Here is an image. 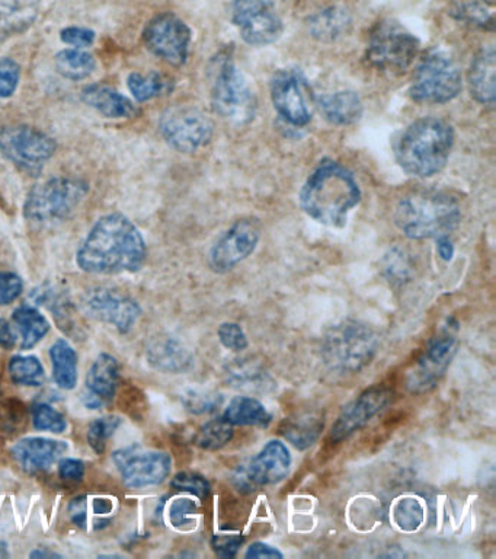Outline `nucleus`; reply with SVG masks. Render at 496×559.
I'll use <instances>...</instances> for the list:
<instances>
[{"label": "nucleus", "mask_w": 496, "mask_h": 559, "mask_svg": "<svg viewBox=\"0 0 496 559\" xmlns=\"http://www.w3.org/2000/svg\"><path fill=\"white\" fill-rule=\"evenodd\" d=\"M146 257L142 231L124 214L111 213L95 223L77 249L76 262L89 274L137 273Z\"/></svg>", "instance_id": "f257e3e1"}, {"label": "nucleus", "mask_w": 496, "mask_h": 559, "mask_svg": "<svg viewBox=\"0 0 496 559\" xmlns=\"http://www.w3.org/2000/svg\"><path fill=\"white\" fill-rule=\"evenodd\" d=\"M303 212L320 225L343 227L361 201L359 182L347 166L325 159L313 169L300 191Z\"/></svg>", "instance_id": "f03ea898"}, {"label": "nucleus", "mask_w": 496, "mask_h": 559, "mask_svg": "<svg viewBox=\"0 0 496 559\" xmlns=\"http://www.w3.org/2000/svg\"><path fill=\"white\" fill-rule=\"evenodd\" d=\"M455 139L450 122L437 117L420 118L396 142V160L411 177H434L446 168Z\"/></svg>", "instance_id": "7ed1b4c3"}, {"label": "nucleus", "mask_w": 496, "mask_h": 559, "mask_svg": "<svg viewBox=\"0 0 496 559\" xmlns=\"http://www.w3.org/2000/svg\"><path fill=\"white\" fill-rule=\"evenodd\" d=\"M394 218L409 239H438L459 227L461 210L455 197L446 192L415 191L399 201Z\"/></svg>", "instance_id": "20e7f679"}, {"label": "nucleus", "mask_w": 496, "mask_h": 559, "mask_svg": "<svg viewBox=\"0 0 496 559\" xmlns=\"http://www.w3.org/2000/svg\"><path fill=\"white\" fill-rule=\"evenodd\" d=\"M380 341L373 328L355 319H343L325 332L322 360L337 374L360 373L373 361Z\"/></svg>", "instance_id": "39448f33"}, {"label": "nucleus", "mask_w": 496, "mask_h": 559, "mask_svg": "<svg viewBox=\"0 0 496 559\" xmlns=\"http://www.w3.org/2000/svg\"><path fill=\"white\" fill-rule=\"evenodd\" d=\"M211 105L221 120L233 126L250 124L256 116L258 103L254 91L228 56L216 66L211 83Z\"/></svg>", "instance_id": "423d86ee"}, {"label": "nucleus", "mask_w": 496, "mask_h": 559, "mask_svg": "<svg viewBox=\"0 0 496 559\" xmlns=\"http://www.w3.org/2000/svg\"><path fill=\"white\" fill-rule=\"evenodd\" d=\"M420 52V39L399 22H377L368 35L367 59L378 72L400 74L407 72Z\"/></svg>", "instance_id": "0eeeda50"}, {"label": "nucleus", "mask_w": 496, "mask_h": 559, "mask_svg": "<svg viewBox=\"0 0 496 559\" xmlns=\"http://www.w3.org/2000/svg\"><path fill=\"white\" fill-rule=\"evenodd\" d=\"M88 192V183L75 178H51L28 192L24 216L29 222L58 223L71 217Z\"/></svg>", "instance_id": "6e6552de"}, {"label": "nucleus", "mask_w": 496, "mask_h": 559, "mask_svg": "<svg viewBox=\"0 0 496 559\" xmlns=\"http://www.w3.org/2000/svg\"><path fill=\"white\" fill-rule=\"evenodd\" d=\"M463 87L459 64L447 52H426L413 76L409 95L418 104L443 105L456 99Z\"/></svg>", "instance_id": "1a4fd4ad"}, {"label": "nucleus", "mask_w": 496, "mask_h": 559, "mask_svg": "<svg viewBox=\"0 0 496 559\" xmlns=\"http://www.w3.org/2000/svg\"><path fill=\"white\" fill-rule=\"evenodd\" d=\"M55 139L29 126L0 127V155L29 177H38L55 156Z\"/></svg>", "instance_id": "9d476101"}, {"label": "nucleus", "mask_w": 496, "mask_h": 559, "mask_svg": "<svg viewBox=\"0 0 496 559\" xmlns=\"http://www.w3.org/2000/svg\"><path fill=\"white\" fill-rule=\"evenodd\" d=\"M459 340L456 328L447 325L433 336L404 374V386L413 395H421L437 388L455 358Z\"/></svg>", "instance_id": "9b49d317"}, {"label": "nucleus", "mask_w": 496, "mask_h": 559, "mask_svg": "<svg viewBox=\"0 0 496 559\" xmlns=\"http://www.w3.org/2000/svg\"><path fill=\"white\" fill-rule=\"evenodd\" d=\"M160 134L165 142L181 153H194L211 142L215 126L202 109L176 105L160 116Z\"/></svg>", "instance_id": "f8f14e48"}, {"label": "nucleus", "mask_w": 496, "mask_h": 559, "mask_svg": "<svg viewBox=\"0 0 496 559\" xmlns=\"http://www.w3.org/2000/svg\"><path fill=\"white\" fill-rule=\"evenodd\" d=\"M290 450L280 440H269L250 462L243 463L233 472L232 483L238 491L251 493L264 485L281 483L289 475Z\"/></svg>", "instance_id": "ddd939ff"}, {"label": "nucleus", "mask_w": 496, "mask_h": 559, "mask_svg": "<svg viewBox=\"0 0 496 559\" xmlns=\"http://www.w3.org/2000/svg\"><path fill=\"white\" fill-rule=\"evenodd\" d=\"M232 22L243 41L254 47L276 43L285 29L274 0H233Z\"/></svg>", "instance_id": "4468645a"}, {"label": "nucleus", "mask_w": 496, "mask_h": 559, "mask_svg": "<svg viewBox=\"0 0 496 559\" xmlns=\"http://www.w3.org/2000/svg\"><path fill=\"white\" fill-rule=\"evenodd\" d=\"M112 462L129 488L155 487L162 484L172 469V459L168 453L145 450L138 444L117 450Z\"/></svg>", "instance_id": "2eb2a0df"}, {"label": "nucleus", "mask_w": 496, "mask_h": 559, "mask_svg": "<svg viewBox=\"0 0 496 559\" xmlns=\"http://www.w3.org/2000/svg\"><path fill=\"white\" fill-rule=\"evenodd\" d=\"M269 94L274 109L290 126L306 127L312 121L311 87L298 70H278L271 79Z\"/></svg>", "instance_id": "dca6fc26"}, {"label": "nucleus", "mask_w": 496, "mask_h": 559, "mask_svg": "<svg viewBox=\"0 0 496 559\" xmlns=\"http://www.w3.org/2000/svg\"><path fill=\"white\" fill-rule=\"evenodd\" d=\"M143 41L159 59L180 68L189 60L191 29L173 13H160L146 25Z\"/></svg>", "instance_id": "f3484780"}, {"label": "nucleus", "mask_w": 496, "mask_h": 559, "mask_svg": "<svg viewBox=\"0 0 496 559\" xmlns=\"http://www.w3.org/2000/svg\"><path fill=\"white\" fill-rule=\"evenodd\" d=\"M259 238L258 222L254 218L238 221L213 245L208 264L217 274L229 273L255 252Z\"/></svg>", "instance_id": "a211bd4d"}, {"label": "nucleus", "mask_w": 496, "mask_h": 559, "mask_svg": "<svg viewBox=\"0 0 496 559\" xmlns=\"http://www.w3.org/2000/svg\"><path fill=\"white\" fill-rule=\"evenodd\" d=\"M82 308L89 317L114 326L121 334L132 331L142 314L136 300L111 288H94L86 293L82 297Z\"/></svg>", "instance_id": "6ab92c4d"}, {"label": "nucleus", "mask_w": 496, "mask_h": 559, "mask_svg": "<svg viewBox=\"0 0 496 559\" xmlns=\"http://www.w3.org/2000/svg\"><path fill=\"white\" fill-rule=\"evenodd\" d=\"M394 393L387 386H373L360 393L339 413L337 421L330 428L329 439L332 443L347 440L348 437L367 426L377 414L390 404Z\"/></svg>", "instance_id": "aec40b11"}, {"label": "nucleus", "mask_w": 496, "mask_h": 559, "mask_svg": "<svg viewBox=\"0 0 496 559\" xmlns=\"http://www.w3.org/2000/svg\"><path fill=\"white\" fill-rule=\"evenodd\" d=\"M66 441L46 439V437H27L12 448V456L21 469L28 474L49 471L60 457L68 452Z\"/></svg>", "instance_id": "412c9836"}, {"label": "nucleus", "mask_w": 496, "mask_h": 559, "mask_svg": "<svg viewBox=\"0 0 496 559\" xmlns=\"http://www.w3.org/2000/svg\"><path fill=\"white\" fill-rule=\"evenodd\" d=\"M120 367L111 354H99L86 374V389L84 404L89 409H99L101 406L114 400L119 388Z\"/></svg>", "instance_id": "4be33fe9"}, {"label": "nucleus", "mask_w": 496, "mask_h": 559, "mask_svg": "<svg viewBox=\"0 0 496 559\" xmlns=\"http://www.w3.org/2000/svg\"><path fill=\"white\" fill-rule=\"evenodd\" d=\"M496 55L495 48H482L474 56L468 73L469 91L476 103L494 107L496 100Z\"/></svg>", "instance_id": "5701e85b"}, {"label": "nucleus", "mask_w": 496, "mask_h": 559, "mask_svg": "<svg viewBox=\"0 0 496 559\" xmlns=\"http://www.w3.org/2000/svg\"><path fill=\"white\" fill-rule=\"evenodd\" d=\"M317 107L329 124L347 127L355 124L363 116V100L354 91H338L317 98Z\"/></svg>", "instance_id": "b1692460"}, {"label": "nucleus", "mask_w": 496, "mask_h": 559, "mask_svg": "<svg viewBox=\"0 0 496 559\" xmlns=\"http://www.w3.org/2000/svg\"><path fill=\"white\" fill-rule=\"evenodd\" d=\"M147 360L165 373H184L194 366V356L181 341L160 338L147 349Z\"/></svg>", "instance_id": "393cba45"}, {"label": "nucleus", "mask_w": 496, "mask_h": 559, "mask_svg": "<svg viewBox=\"0 0 496 559\" xmlns=\"http://www.w3.org/2000/svg\"><path fill=\"white\" fill-rule=\"evenodd\" d=\"M82 100L108 118L136 117L138 109L133 100L106 85H90L82 91Z\"/></svg>", "instance_id": "a878e982"}, {"label": "nucleus", "mask_w": 496, "mask_h": 559, "mask_svg": "<svg viewBox=\"0 0 496 559\" xmlns=\"http://www.w3.org/2000/svg\"><path fill=\"white\" fill-rule=\"evenodd\" d=\"M324 426V415L316 411H304L286 418L278 430L295 449L306 450L319 440Z\"/></svg>", "instance_id": "bb28decb"}, {"label": "nucleus", "mask_w": 496, "mask_h": 559, "mask_svg": "<svg viewBox=\"0 0 496 559\" xmlns=\"http://www.w3.org/2000/svg\"><path fill=\"white\" fill-rule=\"evenodd\" d=\"M352 25L351 13L346 8L329 7L313 13L307 21L309 33L322 43H332L348 34Z\"/></svg>", "instance_id": "cd10ccee"}, {"label": "nucleus", "mask_w": 496, "mask_h": 559, "mask_svg": "<svg viewBox=\"0 0 496 559\" xmlns=\"http://www.w3.org/2000/svg\"><path fill=\"white\" fill-rule=\"evenodd\" d=\"M221 417L232 426L243 427H268L273 421V414L267 406L252 396L233 397Z\"/></svg>", "instance_id": "c85d7f7f"}, {"label": "nucleus", "mask_w": 496, "mask_h": 559, "mask_svg": "<svg viewBox=\"0 0 496 559\" xmlns=\"http://www.w3.org/2000/svg\"><path fill=\"white\" fill-rule=\"evenodd\" d=\"M12 321L20 332L21 348L23 349L36 347L50 331L49 319L32 305H23L15 309L12 313Z\"/></svg>", "instance_id": "c756f323"}, {"label": "nucleus", "mask_w": 496, "mask_h": 559, "mask_svg": "<svg viewBox=\"0 0 496 559\" xmlns=\"http://www.w3.org/2000/svg\"><path fill=\"white\" fill-rule=\"evenodd\" d=\"M51 366L56 384L72 391L77 384V354L66 340L59 338L50 348Z\"/></svg>", "instance_id": "7c9ffc66"}, {"label": "nucleus", "mask_w": 496, "mask_h": 559, "mask_svg": "<svg viewBox=\"0 0 496 559\" xmlns=\"http://www.w3.org/2000/svg\"><path fill=\"white\" fill-rule=\"evenodd\" d=\"M37 0H0V33H19L37 15Z\"/></svg>", "instance_id": "2f4dec72"}, {"label": "nucleus", "mask_w": 496, "mask_h": 559, "mask_svg": "<svg viewBox=\"0 0 496 559\" xmlns=\"http://www.w3.org/2000/svg\"><path fill=\"white\" fill-rule=\"evenodd\" d=\"M55 63L58 72L71 81H84L97 69L95 57L81 48H69V50L58 52Z\"/></svg>", "instance_id": "473e14b6"}, {"label": "nucleus", "mask_w": 496, "mask_h": 559, "mask_svg": "<svg viewBox=\"0 0 496 559\" xmlns=\"http://www.w3.org/2000/svg\"><path fill=\"white\" fill-rule=\"evenodd\" d=\"M8 369H10L12 382L20 386L38 388L45 383V367L36 356L12 357Z\"/></svg>", "instance_id": "72a5a7b5"}, {"label": "nucleus", "mask_w": 496, "mask_h": 559, "mask_svg": "<svg viewBox=\"0 0 496 559\" xmlns=\"http://www.w3.org/2000/svg\"><path fill=\"white\" fill-rule=\"evenodd\" d=\"M128 85L137 103H147V100L167 94L171 82L164 74L156 72L132 73L128 79Z\"/></svg>", "instance_id": "f704fd0d"}, {"label": "nucleus", "mask_w": 496, "mask_h": 559, "mask_svg": "<svg viewBox=\"0 0 496 559\" xmlns=\"http://www.w3.org/2000/svg\"><path fill=\"white\" fill-rule=\"evenodd\" d=\"M233 426L223 417L211 419L199 428L195 436V444L203 450H220L233 439Z\"/></svg>", "instance_id": "c9c22d12"}, {"label": "nucleus", "mask_w": 496, "mask_h": 559, "mask_svg": "<svg viewBox=\"0 0 496 559\" xmlns=\"http://www.w3.org/2000/svg\"><path fill=\"white\" fill-rule=\"evenodd\" d=\"M395 523L400 531L415 532L422 526L425 520L424 506L413 497L402 498L394 509Z\"/></svg>", "instance_id": "e433bc0d"}, {"label": "nucleus", "mask_w": 496, "mask_h": 559, "mask_svg": "<svg viewBox=\"0 0 496 559\" xmlns=\"http://www.w3.org/2000/svg\"><path fill=\"white\" fill-rule=\"evenodd\" d=\"M120 426L121 418L117 415H107V417L94 419L89 424L88 443L95 453L102 454L106 452L107 441L119 430Z\"/></svg>", "instance_id": "4c0bfd02"}, {"label": "nucleus", "mask_w": 496, "mask_h": 559, "mask_svg": "<svg viewBox=\"0 0 496 559\" xmlns=\"http://www.w3.org/2000/svg\"><path fill=\"white\" fill-rule=\"evenodd\" d=\"M455 16L468 25L477 26L482 29H494L495 17L494 12L487 9L486 4L479 2H464L457 4Z\"/></svg>", "instance_id": "58836bf2"}, {"label": "nucleus", "mask_w": 496, "mask_h": 559, "mask_svg": "<svg viewBox=\"0 0 496 559\" xmlns=\"http://www.w3.org/2000/svg\"><path fill=\"white\" fill-rule=\"evenodd\" d=\"M230 383L237 388L263 389L269 386L268 376L258 367L252 365H237L229 369Z\"/></svg>", "instance_id": "ea45409f"}, {"label": "nucleus", "mask_w": 496, "mask_h": 559, "mask_svg": "<svg viewBox=\"0 0 496 559\" xmlns=\"http://www.w3.org/2000/svg\"><path fill=\"white\" fill-rule=\"evenodd\" d=\"M33 424L40 431L63 432L68 428L64 415L49 404L34 406Z\"/></svg>", "instance_id": "a19ab883"}, {"label": "nucleus", "mask_w": 496, "mask_h": 559, "mask_svg": "<svg viewBox=\"0 0 496 559\" xmlns=\"http://www.w3.org/2000/svg\"><path fill=\"white\" fill-rule=\"evenodd\" d=\"M223 404V396L211 391H190L184 396V405L195 415L210 414Z\"/></svg>", "instance_id": "79ce46f5"}, {"label": "nucleus", "mask_w": 496, "mask_h": 559, "mask_svg": "<svg viewBox=\"0 0 496 559\" xmlns=\"http://www.w3.org/2000/svg\"><path fill=\"white\" fill-rule=\"evenodd\" d=\"M172 488L177 491L189 492L197 498H206L210 493V483L203 475L194 472H181L172 479Z\"/></svg>", "instance_id": "37998d69"}, {"label": "nucleus", "mask_w": 496, "mask_h": 559, "mask_svg": "<svg viewBox=\"0 0 496 559\" xmlns=\"http://www.w3.org/2000/svg\"><path fill=\"white\" fill-rule=\"evenodd\" d=\"M219 341L225 348L232 349V352L241 353L243 349L250 347V340L243 328L237 322L221 323L217 330Z\"/></svg>", "instance_id": "c03bdc74"}, {"label": "nucleus", "mask_w": 496, "mask_h": 559, "mask_svg": "<svg viewBox=\"0 0 496 559\" xmlns=\"http://www.w3.org/2000/svg\"><path fill=\"white\" fill-rule=\"evenodd\" d=\"M21 68L15 60L0 59V98L5 99L15 94L20 85Z\"/></svg>", "instance_id": "a18cd8bd"}, {"label": "nucleus", "mask_w": 496, "mask_h": 559, "mask_svg": "<svg viewBox=\"0 0 496 559\" xmlns=\"http://www.w3.org/2000/svg\"><path fill=\"white\" fill-rule=\"evenodd\" d=\"M24 282L20 275L0 271V306L11 305L23 295Z\"/></svg>", "instance_id": "49530a36"}, {"label": "nucleus", "mask_w": 496, "mask_h": 559, "mask_svg": "<svg viewBox=\"0 0 496 559\" xmlns=\"http://www.w3.org/2000/svg\"><path fill=\"white\" fill-rule=\"evenodd\" d=\"M198 507L190 498H178L169 507V522L173 527L182 528L191 524V515L197 513Z\"/></svg>", "instance_id": "de8ad7c7"}, {"label": "nucleus", "mask_w": 496, "mask_h": 559, "mask_svg": "<svg viewBox=\"0 0 496 559\" xmlns=\"http://www.w3.org/2000/svg\"><path fill=\"white\" fill-rule=\"evenodd\" d=\"M60 38L68 46H72L75 48H88L93 46L95 41V33L93 29L81 28V26H68L64 28L62 33H60Z\"/></svg>", "instance_id": "09e8293b"}, {"label": "nucleus", "mask_w": 496, "mask_h": 559, "mask_svg": "<svg viewBox=\"0 0 496 559\" xmlns=\"http://www.w3.org/2000/svg\"><path fill=\"white\" fill-rule=\"evenodd\" d=\"M243 545L241 535H216L211 539V548L217 557L233 558Z\"/></svg>", "instance_id": "8fccbe9b"}, {"label": "nucleus", "mask_w": 496, "mask_h": 559, "mask_svg": "<svg viewBox=\"0 0 496 559\" xmlns=\"http://www.w3.org/2000/svg\"><path fill=\"white\" fill-rule=\"evenodd\" d=\"M85 475L84 462L77 459H62L59 462V476L63 480H72V483H80Z\"/></svg>", "instance_id": "3c124183"}, {"label": "nucleus", "mask_w": 496, "mask_h": 559, "mask_svg": "<svg viewBox=\"0 0 496 559\" xmlns=\"http://www.w3.org/2000/svg\"><path fill=\"white\" fill-rule=\"evenodd\" d=\"M69 514L77 527L86 528L88 514H86V497H76L69 502Z\"/></svg>", "instance_id": "603ef678"}, {"label": "nucleus", "mask_w": 496, "mask_h": 559, "mask_svg": "<svg viewBox=\"0 0 496 559\" xmlns=\"http://www.w3.org/2000/svg\"><path fill=\"white\" fill-rule=\"evenodd\" d=\"M285 555L274 546L264 544V542H255L246 549L245 558H282Z\"/></svg>", "instance_id": "864d4df0"}, {"label": "nucleus", "mask_w": 496, "mask_h": 559, "mask_svg": "<svg viewBox=\"0 0 496 559\" xmlns=\"http://www.w3.org/2000/svg\"><path fill=\"white\" fill-rule=\"evenodd\" d=\"M16 345V335L12 330L11 323L7 319L0 318V347L12 349Z\"/></svg>", "instance_id": "5fc2aeb1"}, {"label": "nucleus", "mask_w": 496, "mask_h": 559, "mask_svg": "<svg viewBox=\"0 0 496 559\" xmlns=\"http://www.w3.org/2000/svg\"><path fill=\"white\" fill-rule=\"evenodd\" d=\"M435 240H437L438 255L441 257L444 261H451L452 255H455V245H452L450 236H443V238Z\"/></svg>", "instance_id": "6e6d98bb"}, {"label": "nucleus", "mask_w": 496, "mask_h": 559, "mask_svg": "<svg viewBox=\"0 0 496 559\" xmlns=\"http://www.w3.org/2000/svg\"><path fill=\"white\" fill-rule=\"evenodd\" d=\"M114 510V504L110 498L98 497L94 500V513L97 514H110Z\"/></svg>", "instance_id": "4d7b16f0"}, {"label": "nucleus", "mask_w": 496, "mask_h": 559, "mask_svg": "<svg viewBox=\"0 0 496 559\" xmlns=\"http://www.w3.org/2000/svg\"><path fill=\"white\" fill-rule=\"evenodd\" d=\"M29 558H62V555L51 552V550L36 549L29 554Z\"/></svg>", "instance_id": "13d9d810"}, {"label": "nucleus", "mask_w": 496, "mask_h": 559, "mask_svg": "<svg viewBox=\"0 0 496 559\" xmlns=\"http://www.w3.org/2000/svg\"><path fill=\"white\" fill-rule=\"evenodd\" d=\"M10 557V552H8V545L5 542L0 540V559Z\"/></svg>", "instance_id": "bf43d9fd"}]
</instances>
